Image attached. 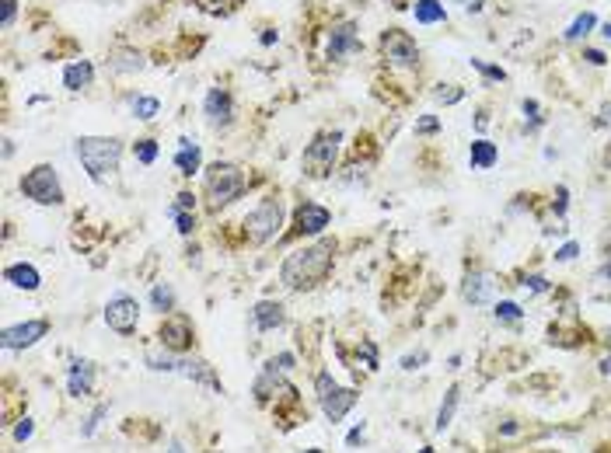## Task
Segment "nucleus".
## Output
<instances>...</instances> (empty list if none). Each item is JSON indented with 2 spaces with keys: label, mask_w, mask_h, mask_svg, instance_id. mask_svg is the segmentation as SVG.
I'll return each mask as SVG.
<instances>
[{
  "label": "nucleus",
  "mask_w": 611,
  "mask_h": 453,
  "mask_svg": "<svg viewBox=\"0 0 611 453\" xmlns=\"http://www.w3.org/2000/svg\"><path fill=\"white\" fill-rule=\"evenodd\" d=\"M332 255H335V244L332 241H318L304 251H294L287 255V262L280 265V282L287 289H314L325 282V275L332 272Z\"/></svg>",
  "instance_id": "obj_1"
},
{
  "label": "nucleus",
  "mask_w": 611,
  "mask_h": 453,
  "mask_svg": "<svg viewBox=\"0 0 611 453\" xmlns=\"http://www.w3.org/2000/svg\"><path fill=\"white\" fill-rule=\"evenodd\" d=\"M74 154L77 161L84 164L88 178L95 185H108L119 171V161H122V143L112 140V136H81L74 143Z\"/></svg>",
  "instance_id": "obj_2"
},
{
  "label": "nucleus",
  "mask_w": 611,
  "mask_h": 453,
  "mask_svg": "<svg viewBox=\"0 0 611 453\" xmlns=\"http://www.w3.org/2000/svg\"><path fill=\"white\" fill-rule=\"evenodd\" d=\"M314 398H318V408H321V415L335 426V422H342L353 408H356V401H360V390H353V387H342L328 369H321L318 376H314Z\"/></svg>",
  "instance_id": "obj_3"
},
{
  "label": "nucleus",
  "mask_w": 611,
  "mask_h": 453,
  "mask_svg": "<svg viewBox=\"0 0 611 453\" xmlns=\"http://www.w3.org/2000/svg\"><path fill=\"white\" fill-rule=\"evenodd\" d=\"M203 192H206V206L217 213L224 206H231L241 192H245V175L238 164H227V161H217L206 168V181H203Z\"/></svg>",
  "instance_id": "obj_4"
},
{
  "label": "nucleus",
  "mask_w": 611,
  "mask_h": 453,
  "mask_svg": "<svg viewBox=\"0 0 611 453\" xmlns=\"http://www.w3.org/2000/svg\"><path fill=\"white\" fill-rule=\"evenodd\" d=\"M245 237L252 241V244H269L276 234H280V227H283V202L280 199H262L248 216H245Z\"/></svg>",
  "instance_id": "obj_5"
},
{
  "label": "nucleus",
  "mask_w": 611,
  "mask_h": 453,
  "mask_svg": "<svg viewBox=\"0 0 611 453\" xmlns=\"http://www.w3.org/2000/svg\"><path fill=\"white\" fill-rule=\"evenodd\" d=\"M21 195L32 199V202H39V206H60L63 202V185L56 178V168H49V164L32 168L21 178Z\"/></svg>",
  "instance_id": "obj_6"
},
{
  "label": "nucleus",
  "mask_w": 611,
  "mask_h": 453,
  "mask_svg": "<svg viewBox=\"0 0 611 453\" xmlns=\"http://www.w3.org/2000/svg\"><path fill=\"white\" fill-rule=\"evenodd\" d=\"M339 140H342V133H321V136H318V140L304 150L301 164H304V171L311 175V178H325V175H332V168H335V154H339Z\"/></svg>",
  "instance_id": "obj_7"
},
{
  "label": "nucleus",
  "mask_w": 611,
  "mask_h": 453,
  "mask_svg": "<svg viewBox=\"0 0 611 453\" xmlns=\"http://www.w3.org/2000/svg\"><path fill=\"white\" fill-rule=\"evenodd\" d=\"M157 342H161V349H168V353H175V356L189 353L193 342H196L193 321L182 317V314H168V317L161 321V328H157Z\"/></svg>",
  "instance_id": "obj_8"
},
{
  "label": "nucleus",
  "mask_w": 611,
  "mask_h": 453,
  "mask_svg": "<svg viewBox=\"0 0 611 453\" xmlns=\"http://www.w3.org/2000/svg\"><path fill=\"white\" fill-rule=\"evenodd\" d=\"M136 321H140V307L133 296L126 293H115L108 303H105V324L119 335H133L136 331Z\"/></svg>",
  "instance_id": "obj_9"
},
{
  "label": "nucleus",
  "mask_w": 611,
  "mask_h": 453,
  "mask_svg": "<svg viewBox=\"0 0 611 453\" xmlns=\"http://www.w3.org/2000/svg\"><path fill=\"white\" fill-rule=\"evenodd\" d=\"M381 53H385V60H388L392 67H402V70H409V67L419 63V49H416L412 35L399 32V28H388V32L381 35Z\"/></svg>",
  "instance_id": "obj_10"
},
{
  "label": "nucleus",
  "mask_w": 611,
  "mask_h": 453,
  "mask_svg": "<svg viewBox=\"0 0 611 453\" xmlns=\"http://www.w3.org/2000/svg\"><path fill=\"white\" fill-rule=\"evenodd\" d=\"M252 394H255V401H259V405H269V401H283V398H290V394H294V387L283 380V369L269 360L266 366H262V373L255 376Z\"/></svg>",
  "instance_id": "obj_11"
},
{
  "label": "nucleus",
  "mask_w": 611,
  "mask_h": 453,
  "mask_svg": "<svg viewBox=\"0 0 611 453\" xmlns=\"http://www.w3.org/2000/svg\"><path fill=\"white\" fill-rule=\"evenodd\" d=\"M49 335V321H42V317H35V321H25V324H11V328H4V349H11V353H21V349H32V346H39L42 339Z\"/></svg>",
  "instance_id": "obj_12"
},
{
  "label": "nucleus",
  "mask_w": 611,
  "mask_h": 453,
  "mask_svg": "<svg viewBox=\"0 0 611 453\" xmlns=\"http://www.w3.org/2000/svg\"><path fill=\"white\" fill-rule=\"evenodd\" d=\"M332 213L318 202H304L297 206V216H294V237H304V234H321L328 227Z\"/></svg>",
  "instance_id": "obj_13"
},
{
  "label": "nucleus",
  "mask_w": 611,
  "mask_h": 453,
  "mask_svg": "<svg viewBox=\"0 0 611 453\" xmlns=\"http://www.w3.org/2000/svg\"><path fill=\"white\" fill-rule=\"evenodd\" d=\"M203 112H206V122H210L213 129H224V126L234 122V101H231L227 91H220V88H213L206 94Z\"/></svg>",
  "instance_id": "obj_14"
},
{
  "label": "nucleus",
  "mask_w": 611,
  "mask_h": 453,
  "mask_svg": "<svg viewBox=\"0 0 611 453\" xmlns=\"http://www.w3.org/2000/svg\"><path fill=\"white\" fill-rule=\"evenodd\" d=\"M95 390V362L91 360H74L67 369V394L70 398H88Z\"/></svg>",
  "instance_id": "obj_15"
},
{
  "label": "nucleus",
  "mask_w": 611,
  "mask_h": 453,
  "mask_svg": "<svg viewBox=\"0 0 611 453\" xmlns=\"http://www.w3.org/2000/svg\"><path fill=\"white\" fill-rule=\"evenodd\" d=\"M179 373H182V376H189V380H196V383H203V387H210L213 394H224L220 376H217V373H213V366H210L206 360H200V356L182 360V362H179Z\"/></svg>",
  "instance_id": "obj_16"
},
{
  "label": "nucleus",
  "mask_w": 611,
  "mask_h": 453,
  "mask_svg": "<svg viewBox=\"0 0 611 453\" xmlns=\"http://www.w3.org/2000/svg\"><path fill=\"white\" fill-rule=\"evenodd\" d=\"M356 49H360V39H356L353 21L335 25V28H332V39H328V60H342V56H349V53H356Z\"/></svg>",
  "instance_id": "obj_17"
},
{
  "label": "nucleus",
  "mask_w": 611,
  "mask_h": 453,
  "mask_svg": "<svg viewBox=\"0 0 611 453\" xmlns=\"http://www.w3.org/2000/svg\"><path fill=\"white\" fill-rule=\"evenodd\" d=\"M252 321H255L259 331H276V328H283V321H287L283 303H276V300H259L255 310H252Z\"/></svg>",
  "instance_id": "obj_18"
},
{
  "label": "nucleus",
  "mask_w": 611,
  "mask_h": 453,
  "mask_svg": "<svg viewBox=\"0 0 611 453\" xmlns=\"http://www.w3.org/2000/svg\"><path fill=\"white\" fill-rule=\"evenodd\" d=\"M200 164H203V150H200V143L189 140V136H182V140H179V154H175V168H179L186 178H193V175L200 171Z\"/></svg>",
  "instance_id": "obj_19"
},
{
  "label": "nucleus",
  "mask_w": 611,
  "mask_h": 453,
  "mask_svg": "<svg viewBox=\"0 0 611 453\" xmlns=\"http://www.w3.org/2000/svg\"><path fill=\"white\" fill-rule=\"evenodd\" d=\"M4 279H7L11 286L25 289V293L39 289V282H42L39 269H35V265H28V262H14V265H7V269H4Z\"/></svg>",
  "instance_id": "obj_20"
},
{
  "label": "nucleus",
  "mask_w": 611,
  "mask_h": 453,
  "mask_svg": "<svg viewBox=\"0 0 611 453\" xmlns=\"http://www.w3.org/2000/svg\"><path fill=\"white\" fill-rule=\"evenodd\" d=\"M91 81H95V67L88 60H77V63H70L63 70V88L67 91H84L91 88Z\"/></svg>",
  "instance_id": "obj_21"
},
{
  "label": "nucleus",
  "mask_w": 611,
  "mask_h": 453,
  "mask_svg": "<svg viewBox=\"0 0 611 453\" xmlns=\"http://www.w3.org/2000/svg\"><path fill=\"white\" fill-rule=\"evenodd\" d=\"M496 161H500L496 143H489V140H475V143H472V150H468V164H472L475 171H489Z\"/></svg>",
  "instance_id": "obj_22"
},
{
  "label": "nucleus",
  "mask_w": 611,
  "mask_h": 453,
  "mask_svg": "<svg viewBox=\"0 0 611 453\" xmlns=\"http://www.w3.org/2000/svg\"><path fill=\"white\" fill-rule=\"evenodd\" d=\"M461 293H465V300H468V303H486V300L493 296V275H486V272L468 275Z\"/></svg>",
  "instance_id": "obj_23"
},
{
  "label": "nucleus",
  "mask_w": 611,
  "mask_h": 453,
  "mask_svg": "<svg viewBox=\"0 0 611 453\" xmlns=\"http://www.w3.org/2000/svg\"><path fill=\"white\" fill-rule=\"evenodd\" d=\"M458 401H461V387L454 383V387H447V394H444V401H440V408H437V422H433V429H437V433H444V429L454 422Z\"/></svg>",
  "instance_id": "obj_24"
},
{
  "label": "nucleus",
  "mask_w": 611,
  "mask_h": 453,
  "mask_svg": "<svg viewBox=\"0 0 611 453\" xmlns=\"http://www.w3.org/2000/svg\"><path fill=\"white\" fill-rule=\"evenodd\" d=\"M108 67H112L115 74H129V70H140L143 60H140V53H133V49H119V53H112Z\"/></svg>",
  "instance_id": "obj_25"
},
{
  "label": "nucleus",
  "mask_w": 611,
  "mask_h": 453,
  "mask_svg": "<svg viewBox=\"0 0 611 453\" xmlns=\"http://www.w3.org/2000/svg\"><path fill=\"white\" fill-rule=\"evenodd\" d=\"M416 21H423V25L444 21V4L440 0H416Z\"/></svg>",
  "instance_id": "obj_26"
},
{
  "label": "nucleus",
  "mask_w": 611,
  "mask_h": 453,
  "mask_svg": "<svg viewBox=\"0 0 611 453\" xmlns=\"http://www.w3.org/2000/svg\"><path fill=\"white\" fill-rule=\"evenodd\" d=\"M150 307H154L157 314H168V310L175 307V293H172L168 282H157V286L150 289Z\"/></svg>",
  "instance_id": "obj_27"
},
{
  "label": "nucleus",
  "mask_w": 611,
  "mask_h": 453,
  "mask_svg": "<svg viewBox=\"0 0 611 453\" xmlns=\"http://www.w3.org/2000/svg\"><path fill=\"white\" fill-rule=\"evenodd\" d=\"M179 362L182 360H175V353H168V349H165V356L154 353V349L147 353V366H150L154 373H179Z\"/></svg>",
  "instance_id": "obj_28"
},
{
  "label": "nucleus",
  "mask_w": 611,
  "mask_h": 453,
  "mask_svg": "<svg viewBox=\"0 0 611 453\" xmlns=\"http://www.w3.org/2000/svg\"><path fill=\"white\" fill-rule=\"evenodd\" d=\"M157 112H161V101H157V98H150V94H140V98H133V115H136V119L150 122V119H154Z\"/></svg>",
  "instance_id": "obj_29"
},
{
  "label": "nucleus",
  "mask_w": 611,
  "mask_h": 453,
  "mask_svg": "<svg viewBox=\"0 0 611 453\" xmlns=\"http://www.w3.org/2000/svg\"><path fill=\"white\" fill-rule=\"evenodd\" d=\"M356 362L364 366V369H378V346L371 342V339H360V346H356Z\"/></svg>",
  "instance_id": "obj_30"
},
{
  "label": "nucleus",
  "mask_w": 611,
  "mask_h": 453,
  "mask_svg": "<svg viewBox=\"0 0 611 453\" xmlns=\"http://www.w3.org/2000/svg\"><path fill=\"white\" fill-rule=\"evenodd\" d=\"M493 314H496V321H503V324H517V321L524 317V310H520V307H517L513 300H500Z\"/></svg>",
  "instance_id": "obj_31"
},
{
  "label": "nucleus",
  "mask_w": 611,
  "mask_h": 453,
  "mask_svg": "<svg viewBox=\"0 0 611 453\" xmlns=\"http://www.w3.org/2000/svg\"><path fill=\"white\" fill-rule=\"evenodd\" d=\"M594 28V14H580L573 25H570V32H566V39H584L587 32Z\"/></svg>",
  "instance_id": "obj_32"
},
{
  "label": "nucleus",
  "mask_w": 611,
  "mask_h": 453,
  "mask_svg": "<svg viewBox=\"0 0 611 453\" xmlns=\"http://www.w3.org/2000/svg\"><path fill=\"white\" fill-rule=\"evenodd\" d=\"M133 154H136L140 164H154V157H157V143H154V140H140V143L133 147Z\"/></svg>",
  "instance_id": "obj_33"
},
{
  "label": "nucleus",
  "mask_w": 611,
  "mask_h": 453,
  "mask_svg": "<svg viewBox=\"0 0 611 453\" xmlns=\"http://www.w3.org/2000/svg\"><path fill=\"white\" fill-rule=\"evenodd\" d=\"M105 415H108V405H98V408H95V412H91V415H88V422H84V429H81V436H91V433H95V429H98V426H102V419Z\"/></svg>",
  "instance_id": "obj_34"
},
{
  "label": "nucleus",
  "mask_w": 611,
  "mask_h": 453,
  "mask_svg": "<svg viewBox=\"0 0 611 453\" xmlns=\"http://www.w3.org/2000/svg\"><path fill=\"white\" fill-rule=\"evenodd\" d=\"M168 213L175 216V223H179V234H186V237H189V234L196 230V220H193V213H182V209H168Z\"/></svg>",
  "instance_id": "obj_35"
},
{
  "label": "nucleus",
  "mask_w": 611,
  "mask_h": 453,
  "mask_svg": "<svg viewBox=\"0 0 611 453\" xmlns=\"http://www.w3.org/2000/svg\"><path fill=\"white\" fill-rule=\"evenodd\" d=\"M32 433H35V422L25 415V419H18V426H14V443H28L32 440Z\"/></svg>",
  "instance_id": "obj_36"
},
{
  "label": "nucleus",
  "mask_w": 611,
  "mask_h": 453,
  "mask_svg": "<svg viewBox=\"0 0 611 453\" xmlns=\"http://www.w3.org/2000/svg\"><path fill=\"white\" fill-rule=\"evenodd\" d=\"M440 129V119L437 115H423L419 122H416V133H423V136H433Z\"/></svg>",
  "instance_id": "obj_37"
},
{
  "label": "nucleus",
  "mask_w": 611,
  "mask_h": 453,
  "mask_svg": "<svg viewBox=\"0 0 611 453\" xmlns=\"http://www.w3.org/2000/svg\"><path fill=\"white\" fill-rule=\"evenodd\" d=\"M238 0H200V7L203 11H210V14H224V11H231Z\"/></svg>",
  "instance_id": "obj_38"
},
{
  "label": "nucleus",
  "mask_w": 611,
  "mask_h": 453,
  "mask_svg": "<svg viewBox=\"0 0 611 453\" xmlns=\"http://www.w3.org/2000/svg\"><path fill=\"white\" fill-rule=\"evenodd\" d=\"M430 360V353L426 349H419V353H409V356H402V369H419L423 362Z\"/></svg>",
  "instance_id": "obj_39"
},
{
  "label": "nucleus",
  "mask_w": 611,
  "mask_h": 453,
  "mask_svg": "<svg viewBox=\"0 0 611 453\" xmlns=\"http://www.w3.org/2000/svg\"><path fill=\"white\" fill-rule=\"evenodd\" d=\"M472 67H475V70H482V74H486L489 81H507V74H503L500 67H486L482 60H472Z\"/></svg>",
  "instance_id": "obj_40"
},
{
  "label": "nucleus",
  "mask_w": 611,
  "mask_h": 453,
  "mask_svg": "<svg viewBox=\"0 0 611 453\" xmlns=\"http://www.w3.org/2000/svg\"><path fill=\"white\" fill-rule=\"evenodd\" d=\"M172 209H182V213H193V209H196V195H193V192H182V195H179V202H175Z\"/></svg>",
  "instance_id": "obj_41"
},
{
  "label": "nucleus",
  "mask_w": 611,
  "mask_h": 453,
  "mask_svg": "<svg viewBox=\"0 0 611 453\" xmlns=\"http://www.w3.org/2000/svg\"><path fill=\"white\" fill-rule=\"evenodd\" d=\"M433 94H437V101H447V105H454V101L461 98V91H458V88H451V84H447V91L440 88V91H433Z\"/></svg>",
  "instance_id": "obj_42"
},
{
  "label": "nucleus",
  "mask_w": 611,
  "mask_h": 453,
  "mask_svg": "<svg viewBox=\"0 0 611 453\" xmlns=\"http://www.w3.org/2000/svg\"><path fill=\"white\" fill-rule=\"evenodd\" d=\"M566 195H570V192H566V188H562V185H559V188H555V202H552V209H555V213H559V216H562V213H566Z\"/></svg>",
  "instance_id": "obj_43"
},
{
  "label": "nucleus",
  "mask_w": 611,
  "mask_h": 453,
  "mask_svg": "<svg viewBox=\"0 0 611 453\" xmlns=\"http://www.w3.org/2000/svg\"><path fill=\"white\" fill-rule=\"evenodd\" d=\"M346 447H364V422H360L356 429H349V436H346Z\"/></svg>",
  "instance_id": "obj_44"
},
{
  "label": "nucleus",
  "mask_w": 611,
  "mask_h": 453,
  "mask_svg": "<svg viewBox=\"0 0 611 453\" xmlns=\"http://www.w3.org/2000/svg\"><path fill=\"white\" fill-rule=\"evenodd\" d=\"M577 251H580V244H566V248L555 251V258H559V262H570V258H577Z\"/></svg>",
  "instance_id": "obj_45"
},
{
  "label": "nucleus",
  "mask_w": 611,
  "mask_h": 453,
  "mask_svg": "<svg viewBox=\"0 0 611 453\" xmlns=\"http://www.w3.org/2000/svg\"><path fill=\"white\" fill-rule=\"evenodd\" d=\"M524 286H527V289H531V293H545V289H548V282H545V279H541V275H531V279H527V282H524Z\"/></svg>",
  "instance_id": "obj_46"
},
{
  "label": "nucleus",
  "mask_w": 611,
  "mask_h": 453,
  "mask_svg": "<svg viewBox=\"0 0 611 453\" xmlns=\"http://www.w3.org/2000/svg\"><path fill=\"white\" fill-rule=\"evenodd\" d=\"M273 362H276V366H280V369L287 373V369H294V362H297V360H294V353H280V356H276Z\"/></svg>",
  "instance_id": "obj_47"
},
{
  "label": "nucleus",
  "mask_w": 611,
  "mask_h": 453,
  "mask_svg": "<svg viewBox=\"0 0 611 453\" xmlns=\"http://www.w3.org/2000/svg\"><path fill=\"white\" fill-rule=\"evenodd\" d=\"M524 115H527L531 122H538V101H524Z\"/></svg>",
  "instance_id": "obj_48"
},
{
  "label": "nucleus",
  "mask_w": 611,
  "mask_h": 453,
  "mask_svg": "<svg viewBox=\"0 0 611 453\" xmlns=\"http://www.w3.org/2000/svg\"><path fill=\"white\" fill-rule=\"evenodd\" d=\"M14 21V0H4V28Z\"/></svg>",
  "instance_id": "obj_49"
},
{
  "label": "nucleus",
  "mask_w": 611,
  "mask_h": 453,
  "mask_svg": "<svg viewBox=\"0 0 611 453\" xmlns=\"http://www.w3.org/2000/svg\"><path fill=\"white\" fill-rule=\"evenodd\" d=\"M587 60H591V63H605V56H601L598 49H591V53H587Z\"/></svg>",
  "instance_id": "obj_50"
},
{
  "label": "nucleus",
  "mask_w": 611,
  "mask_h": 453,
  "mask_svg": "<svg viewBox=\"0 0 611 453\" xmlns=\"http://www.w3.org/2000/svg\"><path fill=\"white\" fill-rule=\"evenodd\" d=\"M165 453H186V447H182V443L175 440V443H168V450H165Z\"/></svg>",
  "instance_id": "obj_51"
},
{
  "label": "nucleus",
  "mask_w": 611,
  "mask_h": 453,
  "mask_svg": "<svg viewBox=\"0 0 611 453\" xmlns=\"http://www.w3.org/2000/svg\"><path fill=\"white\" fill-rule=\"evenodd\" d=\"M500 433H503V436H513V433H517V422H507V426H503Z\"/></svg>",
  "instance_id": "obj_52"
},
{
  "label": "nucleus",
  "mask_w": 611,
  "mask_h": 453,
  "mask_svg": "<svg viewBox=\"0 0 611 453\" xmlns=\"http://www.w3.org/2000/svg\"><path fill=\"white\" fill-rule=\"evenodd\" d=\"M601 373H605V376H611V360L601 362Z\"/></svg>",
  "instance_id": "obj_53"
},
{
  "label": "nucleus",
  "mask_w": 611,
  "mask_h": 453,
  "mask_svg": "<svg viewBox=\"0 0 611 453\" xmlns=\"http://www.w3.org/2000/svg\"><path fill=\"white\" fill-rule=\"evenodd\" d=\"M601 275H605V279H611V262H605V265H601Z\"/></svg>",
  "instance_id": "obj_54"
},
{
  "label": "nucleus",
  "mask_w": 611,
  "mask_h": 453,
  "mask_svg": "<svg viewBox=\"0 0 611 453\" xmlns=\"http://www.w3.org/2000/svg\"><path fill=\"white\" fill-rule=\"evenodd\" d=\"M416 453H437L433 447H423V450H416Z\"/></svg>",
  "instance_id": "obj_55"
},
{
  "label": "nucleus",
  "mask_w": 611,
  "mask_h": 453,
  "mask_svg": "<svg viewBox=\"0 0 611 453\" xmlns=\"http://www.w3.org/2000/svg\"><path fill=\"white\" fill-rule=\"evenodd\" d=\"M304 453H321V450H304Z\"/></svg>",
  "instance_id": "obj_56"
}]
</instances>
